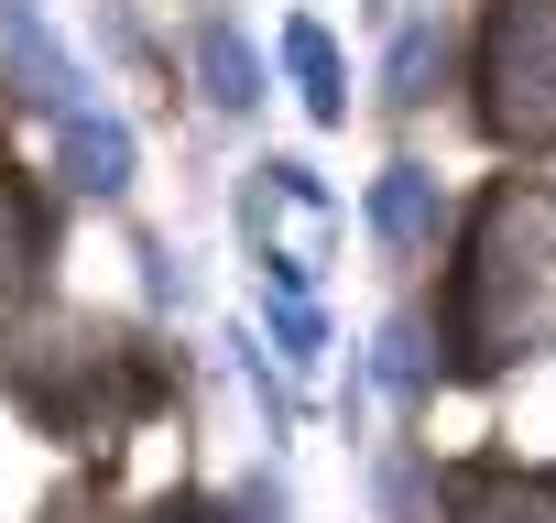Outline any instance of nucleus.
<instances>
[{
  "mask_svg": "<svg viewBox=\"0 0 556 523\" xmlns=\"http://www.w3.org/2000/svg\"><path fill=\"white\" fill-rule=\"evenodd\" d=\"M545 328H556V196L513 175L469 218V262L447 284V339H458V371H502Z\"/></svg>",
  "mask_w": 556,
  "mask_h": 523,
  "instance_id": "nucleus-1",
  "label": "nucleus"
},
{
  "mask_svg": "<svg viewBox=\"0 0 556 523\" xmlns=\"http://www.w3.org/2000/svg\"><path fill=\"white\" fill-rule=\"evenodd\" d=\"M480 120L513 142V153H545L556 142V0H502L491 12V44H480Z\"/></svg>",
  "mask_w": 556,
  "mask_h": 523,
  "instance_id": "nucleus-2",
  "label": "nucleus"
},
{
  "mask_svg": "<svg viewBox=\"0 0 556 523\" xmlns=\"http://www.w3.org/2000/svg\"><path fill=\"white\" fill-rule=\"evenodd\" d=\"M0 88H12L23 110H45V120H77V110H99V99L77 88L66 44L45 34V12H34V0H0Z\"/></svg>",
  "mask_w": 556,
  "mask_h": 523,
  "instance_id": "nucleus-3",
  "label": "nucleus"
},
{
  "mask_svg": "<svg viewBox=\"0 0 556 523\" xmlns=\"http://www.w3.org/2000/svg\"><path fill=\"white\" fill-rule=\"evenodd\" d=\"M34 284H45V207H34V186L12 164H0V317H12Z\"/></svg>",
  "mask_w": 556,
  "mask_h": 523,
  "instance_id": "nucleus-4",
  "label": "nucleus"
},
{
  "mask_svg": "<svg viewBox=\"0 0 556 523\" xmlns=\"http://www.w3.org/2000/svg\"><path fill=\"white\" fill-rule=\"evenodd\" d=\"M55 131H66V164H77L88 196H121V186H131V131H121L110 110H77V120H55Z\"/></svg>",
  "mask_w": 556,
  "mask_h": 523,
  "instance_id": "nucleus-5",
  "label": "nucleus"
},
{
  "mask_svg": "<svg viewBox=\"0 0 556 523\" xmlns=\"http://www.w3.org/2000/svg\"><path fill=\"white\" fill-rule=\"evenodd\" d=\"M371 229H382L393 251H415V240L437 229V175H426V164H393V175L371 186Z\"/></svg>",
  "mask_w": 556,
  "mask_h": 523,
  "instance_id": "nucleus-6",
  "label": "nucleus"
},
{
  "mask_svg": "<svg viewBox=\"0 0 556 523\" xmlns=\"http://www.w3.org/2000/svg\"><path fill=\"white\" fill-rule=\"evenodd\" d=\"M447 512H458V523H556V501L523 490L513 469H469V480L447 490Z\"/></svg>",
  "mask_w": 556,
  "mask_h": 523,
  "instance_id": "nucleus-7",
  "label": "nucleus"
},
{
  "mask_svg": "<svg viewBox=\"0 0 556 523\" xmlns=\"http://www.w3.org/2000/svg\"><path fill=\"white\" fill-rule=\"evenodd\" d=\"M285 66H295V88H306L317 120H350V88H339V44H328V23H285Z\"/></svg>",
  "mask_w": 556,
  "mask_h": 523,
  "instance_id": "nucleus-8",
  "label": "nucleus"
},
{
  "mask_svg": "<svg viewBox=\"0 0 556 523\" xmlns=\"http://www.w3.org/2000/svg\"><path fill=\"white\" fill-rule=\"evenodd\" d=\"M197 77H207V99H218V110H251V99H262V66H251V44H240L229 23H207V34H197Z\"/></svg>",
  "mask_w": 556,
  "mask_h": 523,
  "instance_id": "nucleus-9",
  "label": "nucleus"
},
{
  "mask_svg": "<svg viewBox=\"0 0 556 523\" xmlns=\"http://www.w3.org/2000/svg\"><path fill=\"white\" fill-rule=\"evenodd\" d=\"M273 339H285V360H295V371L328 349V328H317V306H306V295H273Z\"/></svg>",
  "mask_w": 556,
  "mask_h": 523,
  "instance_id": "nucleus-10",
  "label": "nucleus"
},
{
  "mask_svg": "<svg viewBox=\"0 0 556 523\" xmlns=\"http://www.w3.org/2000/svg\"><path fill=\"white\" fill-rule=\"evenodd\" d=\"M426 77H437V34L415 23V34L393 44V99H426Z\"/></svg>",
  "mask_w": 556,
  "mask_h": 523,
  "instance_id": "nucleus-11",
  "label": "nucleus"
},
{
  "mask_svg": "<svg viewBox=\"0 0 556 523\" xmlns=\"http://www.w3.org/2000/svg\"><path fill=\"white\" fill-rule=\"evenodd\" d=\"M153 523H207V512H197V501H164V512H153Z\"/></svg>",
  "mask_w": 556,
  "mask_h": 523,
  "instance_id": "nucleus-12",
  "label": "nucleus"
}]
</instances>
